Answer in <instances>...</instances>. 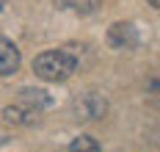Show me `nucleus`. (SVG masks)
<instances>
[{
	"instance_id": "7",
	"label": "nucleus",
	"mask_w": 160,
	"mask_h": 152,
	"mask_svg": "<svg viewBox=\"0 0 160 152\" xmlns=\"http://www.w3.org/2000/svg\"><path fill=\"white\" fill-rule=\"evenodd\" d=\"M149 3H152V6H155V8H160V0H149Z\"/></svg>"
},
{
	"instance_id": "4",
	"label": "nucleus",
	"mask_w": 160,
	"mask_h": 152,
	"mask_svg": "<svg viewBox=\"0 0 160 152\" xmlns=\"http://www.w3.org/2000/svg\"><path fill=\"white\" fill-rule=\"evenodd\" d=\"M78 111L83 114V119H99L108 111V102L99 94H86L83 100H78Z\"/></svg>"
},
{
	"instance_id": "3",
	"label": "nucleus",
	"mask_w": 160,
	"mask_h": 152,
	"mask_svg": "<svg viewBox=\"0 0 160 152\" xmlns=\"http://www.w3.org/2000/svg\"><path fill=\"white\" fill-rule=\"evenodd\" d=\"M19 69V50L14 42L0 36V75H14Z\"/></svg>"
},
{
	"instance_id": "8",
	"label": "nucleus",
	"mask_w": 160,
	"mask_h": 152,
	"mask_svg": "<svg viewBox=\"0 0 160 152\" xmlns=\"http://www.w3.org/2000/svg\"><path fill=\"white\" fill-rule=\"evenodd\" d=\"M0 8H3V0H0Z\"/></svg>"
},
{
	"instance_id": "5",
	"label": "nucleus",
	"mask_w": 160,
	"mask_h": 152,
	"mask_svg": "<svg viewBox=\"0 0 160 152\" xmlns=\"http://www.w3.org/2000/svg\"><path fill=\"white\" fill-rule=\"evenodd\" d=\"M6 119H8V122H17V124H33V122L39 119V108H31V105L19 102V105L6 108Z\"/></svg>"
},
{
	"instance_id": "2",
	"label": "nucleus",
	"mask_w": 160,
	"mask_h": 152,
	"mask_svg": "<svg viewBox=\"0 0 160 152\" xmlns=\"http://www.w3.org/2000/svg\"><path fill=\"white\" fill-rule=\"evenodd\" d=\"M108 42L116 50H132L138 44V31L130 22H113L108 28Z\"/></svg>"
},
{
	"instance_id": "1",
	"label": "nucleus",
	"mask_w": 160,
	"mask_h": 152,
	"mask_svg": "<svg viewBox=\"0 0 160 152\" xmlns=\"http://www.w3.org/2000/svg\"><path fill=\"white\" fill-rule=\"evenodd\" d=\"M75 69H78V58L66 50H47L42 55H36V61H33V72L50 83L66 80Z\"/></svg>"
},
{
	"instance_id": "6",
	"label": "nucleus",
	"mask_w": 160,
	"mask_h": 152,
	"mask_svg": "<svg viewBox=\"0 0 160 152\" xmlns=\"http://www.w3.org/2000/svg\"><path fill=\"white\" fill-rule=\"evenodd\" d=\"M69 152H99V144H97L91 135H78L69 144Z\"/></svg>"
}]
</instances>
